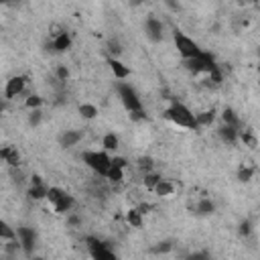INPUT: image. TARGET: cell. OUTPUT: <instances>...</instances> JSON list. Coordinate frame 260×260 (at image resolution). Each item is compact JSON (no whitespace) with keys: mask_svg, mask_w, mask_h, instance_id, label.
Wrapping results in <instances>:
<instances>
[{"mask_svg":"<svg viewBox=\"0 0 260 260\" xmlns=\"http://www.w3.org/2000/svg\"><path fill=\"white\" fill-rule=\"evenodd\" d=\"M106 179H110V181H114V183H120V181H124V171L110 167V171L106 173Z\"/></svg>","mask_w":260,"mask_h":260,"instance_id":"f1b7e54d","label":"cell"},{"mask_svg":"<svg viewBox=\"0 0 260 260\" xmlns=\"http://www.w3.org/2000/svg\"><path fill=\"white\" fill-rule=\"evenodd\" d=\"M195 122H197V128L211 126L215 122V110H203V112L195 114Z\"/></svg>","mask_w":260,"mask_h":260,"instance_id":"e0dca14e","label":"cell"},{"mask_svg":"<svg viewBox=\"0 0 260 260\" xmlns=\"http://www.w3.org/2000/svg\"><path fill=\"white\" fill-rule=\"evenodd\" d=\"M108 65H110V69H112V73H114V77H118L120 81L122 79H126L128 75H130V67L128 65H124L120 59H116V57H110L108 59Z\"/></svg>","mask_w":260,"mask_h":260,"instance_id":"4fadbf2b","label":"cell"},{"mask_svg":"<svg viewBox=\"0 0 260 260\" xmlns=\"http://www.w3.org/2000/svg\"><path fill=\"white\" fill-rule=\"evenodd\" d=\"M85 242H87V252H89L91 260H118L116 252L106 242H102L98 238H87Z\"/></svg>","mask_w":260,"mask_h":260,"instance_id":"8992f818","label":"cell"},{"mask_svg":"<svg viewBox=\"0 0 260 260\" xmlns=\"http://www.w3.org/2000/svg\"><path fill=\"white\" fill-rule=\"evenodd\" d=\"M160 179H162V177H160L158 173H154V171H148V173H144V187L152 191Z\"/></svg>","mask_w":260,"mask_h":260,"instance_id":"4316f807","label":"cell"},{"mask_svg":"<svg viewBox=\"0 0 260 260\" xmlns=\"http://www.w3.org/2000/svg\"><path fill=\"white\" fill-rule=\"evenodd\" d=\"M102 146H104L106 152H116L118 146H120V138H118L114 132H108V134H104V138H102Z\"/></svg>","mask_w":260,"mask_h":260,"instance_id":"ac0fdd59","label":"cell"},{"mask_svg":"<svg viewBox=\"0 0 260 260\" xmlns=\"http://www.w3.org/2000/svg\"><path fill=\"white\" fill-rule=\"evenodd\" d=\"M165 116H167V120H171L179 128H185V130H195L197 128L195 114L183 102H179V100H171L169 108L165 110Z\"/></svg>","mask_w":260,"mask_h":260,"instance_id":"6da1fadb","label":"cell"},{"mask_svg":"<svg viewBox=\"0 0 260 260\" xmlns=\"http://www.w3.org/2000/svg\"><path fill=\"white\" fill-rule=\"evenodd\" d=\"M126 221H128V225H130V228L140 230V228H142V223H144V215L140 213V209H138V207H130V209L126 211Z\"/></svg>","mask_w":260,"mask_h":260,"instance_id":"2e32d148","label":"cell"},{"mask_svg":"<svg viewBox=\"0 0 260 260\" xmlns=\"http://www.w3.org/2000/svg\"><path fill=\"white\" fill-rule=\"evenodd\" d=\"M41 116H43L41 110H32L30 116H28V124H30V126H37V124L41 122Z\"/></svg>","mask_w":260,"mask_h":260,"instance_id":"1f68e13d","label":"cell"},{"mask_svg":"<svg viewBox=\"0 0 260 260\" xmlns=\"http://www.w3.org/2000/svg\"><path fill=\"white\" fill-rule=\"evenodd\" d=\"M81 138H83V132H81V130H65V132L61 134L59 142H61V146L71 148V146H75Z\"/></svg>","mask_w":260,"mask_h":260,"instance_id":"5bb4252c","label":"cell"},{"mask_svg":"<svg viewBox=\"0 0 260 260\" xmlns=\"http://www.w3.org/2000/svg\"><path fill=\"white\" fill-rule=\"evenodd\" d=\"M0 240H4V242L16 240V230H14L4 217H0Z\"/></svg>","mask_w":260,"mask_h":260,"instance_id":"ffe728a7","label":"cell"},{"mask_svg":"<svg viewBox=\"0 0 260 260\" xmlns=\"http://www.w3.org/2000/svg\"><path fill=\"white\" fill-rule=\"evenodd\" d=\"M138 167H140L142 171H146V173H148V171H152V160H150L148 156H142V158L138 160Z\"/></svg>","mask_w":260,"mask_h":260,"instance_id":"d6a6232c","label":"cell"},{"mask_svg":"<svg viewBox=\"0 0 260 260\" xmlns=\"http://www.w3.org/2000/svg\"><path fill=\"white\" fill-rule=\"evenodd\" d=\"M217 134H219L221 142H225V144H236V140H238V136H240V130L234 128V126H225V124H223V126L217 130Z\"/></svg>","mask_w":260,"mask_h":260,"instance_id":"9a60e30c","label":"cell"},{"mask_svg":"<svg viewBox=\"0 0 260 260\" xmlns=\"http://www.w3.org/2000/svg\"><path fill=\"white\" fill-rule=\"evenodd\" d=\"M171 248H173V242L165 240V242H158V244L152 248V252H154V254H162V252H169Z\"/></svg>","mask_w":260,"mask_h":260,"instance_id":"4dcf8cb0","label":"cell"},{"mask_svg":"<svg viewBox=\"0 0 260 260\" xmlns=\"http://www.w3.org/2000/svg\"><path fill=\"white\" fill-rule=\"evenodd\" d=\"M240 232H242L244 236H246V234H250V223H248V221H244V223H242V230H240Z\"/></svg>","mask_w":260,"mask_h":260,"instance_id":"d590c367","label":"cell"},{"mask_svg":"<svg viewBox=\"0 0 260 260\" xmlns=\"http://www.w3.org/2000/svg\"><path fill=\"white\" fill-rule=\"evenodd\" d=\"M51 49H53L55 53H65V51H69V49H71V37H69V32H65V30L55 32L53 43H51Z\"/></svg>","mask_w":260,"mask_h":260,"instance_id":"30bf717a","label":"cell"},{"mask_svg":"<svg viewBox=\"0 0 260 260\" xmlns=\"http://www.w3.org/2000/svg\"><path fill=\"white\" fill-rule=\"evenodd\" d=\"M185 67H187L191 73H195V75H201V73H203V75H209V73H213V71L217 69L213 55L207 53V51H201L197 57L185 61Z\"/></svg>","mask_w":260,"mask_h":260,"instance_id":"277c9868","label":"cell"},{"mask_svg":"<svg viewBox=\"0 0 260 260\" xmlns=\"http://www.w3.org/2000/svg\"><path fill=\"white\" fill-rule=\"evenodd\" d=\"M173 41H175V47H177L179 55L183 57V61H189V59H193V57H197L201 53L199 45L191 37H187L183 30H175L173 32Z\"/></svg>","mask_w":260,"mask_h":260,"instance_id":"5b68a950","label":"cell"},{"mask_svg":"<svg viewBox=\"0 0 260 260\" xmlns=\"http://www.w3.org/2000/svg\"><path fill=\"white\" fill-rule=\"evenodd\" d=\"M221 120H223L225 126H234V128H238V116H236V112H234L232 108H225V110L221 112Z\"/></svg>","mask_w":260,"mask_h":260,"instance_id":"d4e9b609","label":"cell"},{"mask_svg":"<svg viewBox=\"0 0 260 260\" xmlns=\"http://www.w3.org/2000/svg\"><path fill=\"white\" fill-rule=\"evenodd\" d=\"M116 89H118V98H120L122 106H124L130 114L144 112V110H142V102H140V98H138L136 89H134L130 83H126V81H118Z\"/></svg>","mask_w":260,"mask_h":260,"instance_id":"3957f363","label":"cell"},{"mask_svg":"<svg viewBox=\"0 0 260 260\" xmlns=\"http://www.w3.org/2000/svg\"><path fill=\"white\" fill-rule=\"evenodd\" d=\"M189 260H209V258H207V254L201 252V254H193V256H189Z\"/></svg>","mask_w":260,"mask_h":260,"instance_id":"e575fe53","label":"cell"},{"mask_svg":"<svg viewBox=\"0 0 260 260\" xmlns=\"http://www.w3.org/2000/svg\"><path fill=\"white\" fill-rule=\"evenodd\" d=\"M41 106H43V98L37 95V93H30V95L24 100V108H28L30 112H32V110H41Z\"/></svg>","mask_w":260,"mask_h":260,"instance_id":"484cf974","label":"cell"},{"mask_svg":"<svg viewBox=\"0 0 260 260\" xmlns=\"http://www.w3.org/2000/svg\"><path fill=\"white\" fill-rule=\"evenodd\" d=\"M4 102H6V100H4V98H0V112H4V106H6Z\"/></svg>","mask_w":260,"mask_h":260,"instance_id":"8d00e7d4","label":"cell"},{"mask_svg":"<svg viewBox=\"0 0 260 260\" xmlns=\"http://www.w3.org/2000/svg\"><path fill=\"white\" fill-rule=\"evenodd\" d=\"M252 177H254V169H252V167H240V169H238V179H240L242 183H248Z\"/></svg>","mask_w":260,"mask_h":260,"instance_id":"83f0119b","label":"cell"},{"mask_svg":"<svg viewBox=\"0 0 260 260\" xmlns=\"http://www.w3.org/2000/svg\"><path fill=\"white\" fill-rule=\"evenodd\" d=\"M0 158L10 167H18L20 165V152L16 150V146H10V144L0 146Z\"/></svg>","mask_w":260,"mask_h":260,"instance_id":"8fae6325","label":"cell"},{"mask_svg":"<svg viewBox=\"0 0 260 260\" xmlns=\"http://www.w3.org/2000/svg\"><path fill=\"white\" fill-rule=\"evenodd\" d=\"M110 154L106 150H83L81 152V160L85 162L87 169H91L95 175L106 177V173L110 171Z\"/></svg>","mask_w":260,"mask_h":260,"instance_id":"7a4b0ae2","label":"cell"},{"mask_svg":"<svg viewBox=\"0 0 260 260\" xmlns=\"http://www.w3.org/2000/svg\"><path fill=\"white\" fill-rule=\"evenodd\" d=\"M213 209H215V205H213L211 199H199L197 205H195V211L199 215H209V213H213Z\"/></svg>","mask_w":260,"mask_h":260,"instance_id":"603a6c76","label":"cell"},{"mask_svg":"<svg viewBox=\"0 0 260 260\" xmlns=\"http://www.w3.org/2000/svg\"><path fill=\"white\" fill-rule=\"evenodd\" d=\"M110 167H114V169H120V171H124V169L128 167V160H126L124 156H112V158H110Z\"/></svg>","mask_w":260,"mask_h":260,"instance_id":"f546056e","label":"cell"},{"mask_svg":"<svg viewBox=\"0 0 260 260\" xmlns=\"http://www.w3.org/2000/svg\"><path fill=\"white\" fill-rule=\"evenodd\" d=\"M28 195H30L32 199H45V197H47V185H45V181H43L39 175H35V177L30 179Z\"/></svg>","mask_w":260,"mask_h":260,"instance_id":"7c38bea8","label":"cell"},{"mask_svg":"<svg viewBox=\"0 0 260 260\" xmlns=\"http://www.w3.org/2000/svg\"><path fill=\"white\" fill-rule=\"evenodd\" d=\"M26 81H28L26 75H14V77H10V79L6 81V85H4V100H14V98H18V95L24 91Z\"/></svg>","mask_w":260,"mask_h":260,"instance_id":"52a82bcc","label":"cell"},{"mask_svg":"<svg viewBox=\"0 0 260 260\" xmlns=\"http://www.w3.org/2000/svg\"><path fill=\"white\" fill-rule=\"evenodd\" d=\"M79 114H81V118H85V120H93V118H98V114H100V110H98V106L95 104H79Z\"/></svg>","mask_w":260,"mask_h":260,"instance_id":"7402d4cb","label":"cell"},{"mask_svg":"<svg viewBox=\"0 0 260 260\" xmlns=\"http://www.w3.org/2000/svg\"><path fill=\"white\" fill-rule=\"evenodd\" d=\"M67 77H69V69H67V67H63V65H61V67H57V81H65Z\"/></svg>","mask_w":260,"mask_h":260,"instance_id":"836d02e7","label":"cell"},{"mask_svg":"<svg viewBox=\"0 0 260 260\" xmlns=\"http://www.w3.org/2000/svg\"><path fill=\"white\" fill-rule=\"evenodd\" d=\"M144 28H146V35H148V39L150 41H160L162 39V30H165V24L156 18V16H148L146 18V24H144Z\"/></svg>","mask_w":260,"mask_h":260,"instance_id":"9c48e42d","label":"cell"},{"mask_svg":"<svg viewBox=\"0 0 260 260\" xmlns=\"http://www.w3.org/2000/svg\"><path fill=\"white\" fill-rule=\"evenodd\" d=\"M152 191H154L158 197H169V195H173V193H175V185H173L171 181H167V179H160Z\"/></svg>","mask_w":260,"mask_h":260,"instance_id":"44dd1931","label":"cell"},{"mask_svg":"<svg viewBox=\"0 0 260 260\" xmlns=\"http://www.w3.org/2000/svg\"><path fill=\"white\" fill-rule=\"evenodd\" d=\"M16 240L20 244V250L24 254H32V248H35V242H37V236H35V230L32 228H18L16 230Z\"/></svg>","mask_w":260,"mask_h":260,"instance_id":"ba28073f","label":"cell"},{"mask_svg":"<svg viewBox=\"0 0 260 260\" xmlns=\"http://www.w3.org/2000/svg\"><path fill=\"white\" fill-rule=\"evenodd\" d=\"M65 197V191L61 189V187H47V201L51 203V205H55L59 199H63Z\"/></svg>","mask_w":260,"mask_h":260,"instance_id":"cb8c5ba5","label":"cell"},{"mask_svg":"<svg viewBox=\"0 0 260 260\" xmlns=\"http://www.w3.org/2000/svg\"><path fill=\"white\" fill-rule=\"evenodd\" d=\"M73 205H75V199H73L69 193H65V197L59 199V201L53 205V209H55L57 213H69V211L73 209Z\"/></svg>","mask_w":260,"mask_h":260,"instance_id":"d6986e66","label":"cell"}]
</instances>
